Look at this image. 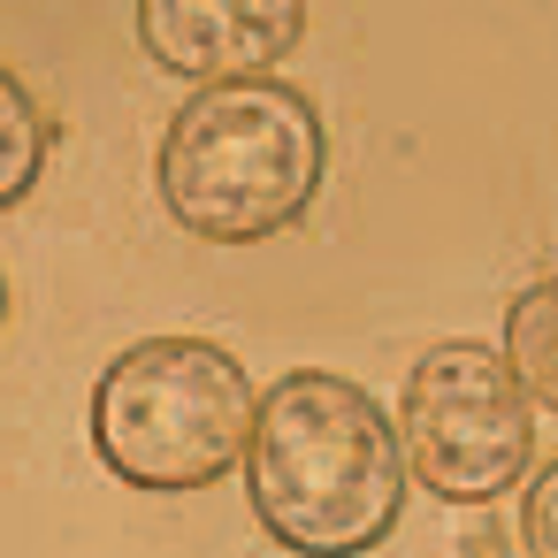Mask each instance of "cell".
Returning <instances> with one entry per match:
<instances>
[{
  "label": "cell",
  "instance_id": "obj_7",
  "mask_svg": "<svg viewBox=\"0 0 558 558\" xmlns=\"http://www.w3.org/2000/svg\"><path fill=\"white\" fill-rule=\"evenodd\" d=\"M505 360H512L520 390L558 413V276H535L505 306Z\"/></svg>",
  "mask_w": 558,
  "mask_h": 558
},
{
  "label": "cell",
  "instance_id": "obj_5",
  "mask_svg": "<svg viewBox=\"0 0 558 558\" xmlns=\"http://www.w3.org/2000/svg\"><path fill=\"white\" fill-rule=\"evenodd\" d=\"M299 39H306L299 0H146L138 9V47L161 70L192 77L199 93L268 77Z\"/></svg>",
  "mask_w": 558,
  "mask_h": 558
},
{
  "label": "cell",
  "instance_id": "obj_4",
  "mask_svg": "<svg viewBox=\"0 0 558 558\" xmlns=\"http://www.w3.org/2000/svg\"><path fill=\"white\" fill-rule=\"evenodd\" d=\"M398 444L405 474L436 505H489L535 459V398L520 390L505 344L444 337L398 383Z\"/></svg>",
  "mask_w": 558,
  "mask_h": 558
},
{
  "label": "cell",
  "instance_id": "obj_6",
  "mask_svg": "<svg viewBox=\"0 0 558 558\" xmlns=\"http://www.w3.org/2000/svg\"><path fill=\"white\" fill-rule=\"evenodd\" d=\"M47 154H54V123L39 108V93L16 77V62L0 70V207L16 215V199L39 192L47 177Z\"/></svg>",
  "mask_w": 558,
  "mask_h": 558
},
{
  "label": "cell",
  "instance_id": "obj_2",
  "mask_svg": "<svg viewBox=\"0 0 558 558\" xmlns=\"http://www.w3.org/2000/svg\"><path fill=\"white\" fill-rule=\"evenodd\" d=\"M329 177V131L322 108L299 85L253 77L192 93L154 154V184L169 222H184L207 245H260L306 222Z\"/></svg>",
  "mask_w": 558,
  "mask_h": 558
},
{
  "label": "cell",
  "instance_id": "obj_3",
  "mask_svg": "<svg viewBox=\"0 0 558 558\" xmlns=\"http://www.w3.org/2000/svg\"><path fill=\"white\" fill-rule=\"evenodd\" d=\"M260 390L215 337H138L93 383V451L116 482L184 497L245 466Z\"/></svg>",
  "mask_w": 558,
  "mask_h": 558
},
{
  "label": "cell",
  "instance_id": "obj_1",
  "mask_svg": "<svg viewBox=\"0 0 558 558\" xmlns=\"http://www.w3.org/2000/svg\"><path fill=\"white\" fill-rule=\"evenodd\" d=\"M405 444L375 390L329 367H291L260 390L245 497L299 558H360L405 512Z\"/></svg>",
  "mask_w": 558,
  "mask_h": 558
},
{
  "label": "cell",
  "instance_id": "obj_8",
  "mask_svg": "<svg viewBox=\"0 0 558 558\" xmlns=\"http://www.w3.org/2000/svg\"><path fill=\"white\" fill-rule=\"evenodd\" d=\"M520 543H527V558H558V459H550V466H535V482H527Z\"/></svg>",
  "mask_w": 558,
  "mask_h": 558
}]
</instances>
